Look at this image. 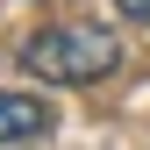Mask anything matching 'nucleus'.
<instances>
[{
  "label": "nucleus",
  "instance_id": "nucleus-1",
  "mask_svg": "<svg viewBox=\"0 0 150 150\" xmlns=\"http://www.w3.org/2000/svg\"><path fill=\"white\" fill-rule=\"evenodd\" d=\"M122 64V36L100 22H57V29H36L22 43V71L43 86H93Z\"/></svg>",
  "mask_w": 150,
  "mask_h": 150
},
{
  "label": "nucleus",
  "instance_id": "nucleus-2",
  "mask_svg": "<svg viewBox=\"0 0 150 150\" xmlns=\"http://www.w3.org/2000/svg\"><path fill=\"white\" fill-rule=\"evenodd\" d=\"M43 129H50V107H43V100H29V93H7V86H0V150L43 136Z\"/></svg>",
  "mask_w": 150,
  "mask_h": 150
},
{
  "label": "nucleus",
  "instance_id": "nucleus-3",
  "mask_svg": "<svg viewBox=\"0 0 150 150\" xmlns=\"http://www.w3.org/2000/svg\"><path fill=\"white\" fill-rule=\"evenodd\" d=\"M115 7L129 14V22H150V0H115Z\"/></svg>",
  "mask_w": 150,
  "mask_h": 150
}]
</instances>
